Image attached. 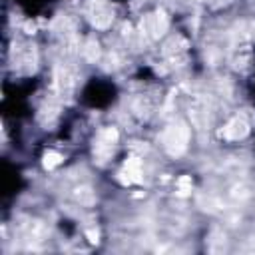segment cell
Returning <instances> with one entry per match:
<instances>
[{
	"instance_id": "2",
	"label": "cell",
	"mask_w": 255,
	"mask_h": 255,
	"mask_svg": "<svg viewBox=\"0 0 255 255\" xmlns=\"http://www.w3.org/2000/svg\"><path fill=\"white\" fill-rule=\"evenodd\" d=\"M60 162H62V156L56 154V151H48V154L44 156V168H48V170H52V168L58 166Z\"/></svg>"
},
{
	"instance_id": "1",
	"label": "cell",
	"mask_w": 255,
	"mask_h": 255,
	"mask_svg": "<svg viewBox=\"0 0 255 255\" xmlns=\"http://www.w3.org/2000/svg\"><path fill=\"white\" fill-rule=\"evenodd\" d=\"M245 134H247V124L243 120H239V118L232 120V122L225 126V130H223V136L229 138V140H239Z\"/></svg>"
}]
</instances>
